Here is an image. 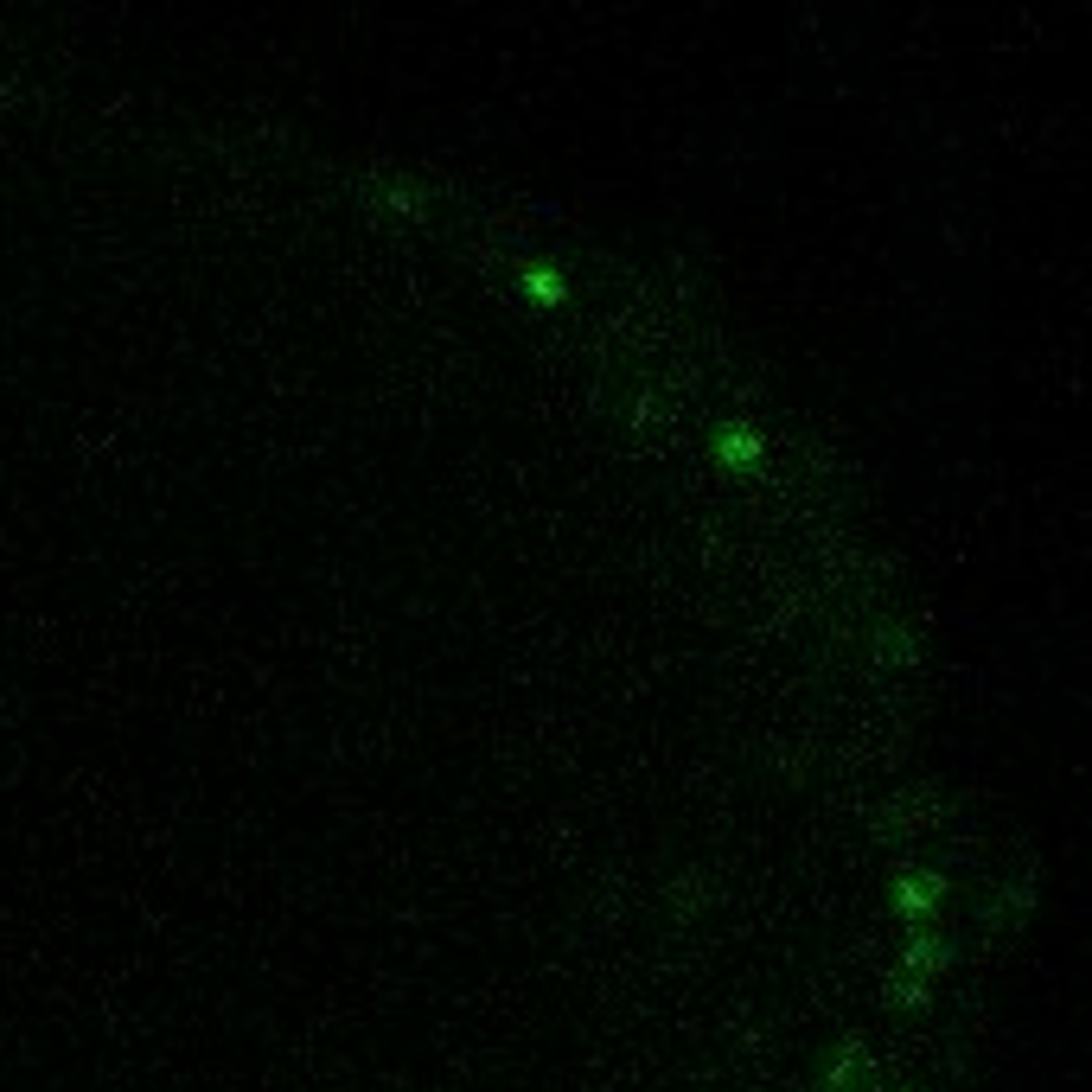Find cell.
I'll return each instance as SVG.
<instances>
[{"instance_id": "2", "label": "cell", "mask_w": 1092, "mask_h": 1092, "mask_svg": "<svg viewBox=\"0 0 1092 1092\" xmlns=\"http://www.w3.org/2000/svg\"><path fill=\"white\" fill-rule=\"evenodd\" d=\"M524 288H531L537 300H550V307H562V275L543 269V262H524Z\"/></svg>"}, {"instance_id": "1", "label": "cell", "mask_w": 1092, "mask_h": 1092, "mask_svg": "<svg viewBox=\"0 0 1092 1092\" xmlns=\"http://www.w3.org/2000/svg\"><path fill=\"white\" fill-rule=\"evenodd\" d=\"M722 460H728V467H741V473H747V467L760 460V441L747 435V429H722Z\"/></svg>"}]
</instances>
